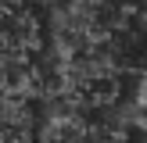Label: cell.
<instances>
[{
    "label": "cell",
    "instance_id": "1",
    "mask_svg": "<svg viewBox=\"0 0 147 143\" xmlns=\"http://www.w3.org/2000/svg\"><path fill=\"white\" fill-rule=\"evenodd\" d=\"M11 7H36V4H43V0H7Z\"/></svg>",
    "mask_w": 147,
    "mask_h": 143
}]
</instances>
